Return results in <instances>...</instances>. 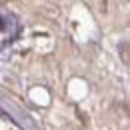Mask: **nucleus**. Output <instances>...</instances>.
<instances>
[{"label":"nucleus","instance_id":"obj_1","mask_svg":"<svg viewBox=\"0 0 130 130\" xmlns=\"http://www.w3.org/2000/svg\"><path fill=\"white\" fill-rule=\"evenodd\" d=\"M0 30H8V20L4 16H0Z\"/></svg>","mask_w":130,"mask_h":130}]
</instances>
